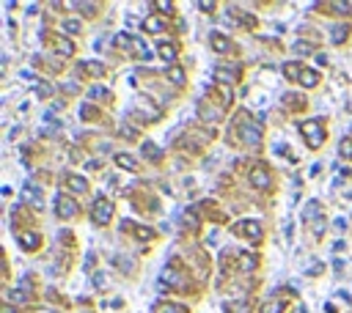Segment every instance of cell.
<instances>
[{"label": "cell", "mask_w": 352, "mask_h": 313, "mask_svg": "<svg viewBox=\"0 0 352 313\" xmlns=\"http://www.w3.org/2000/svg\"><path fill=\"white\" fill-rule=\"evenodd\" d=\"M215 80L220 85H231V83H237V71H228V69H220V66H217V69H215Z\"/></svg>", "instance_id": "cell-16"}, {"label": "cell", "mask_w": 352, "mask_h": 313, "mask_svg": "<svg viewBox=\"0 0 352 313\" xmlns=\"http://www.w3.org/2000/svg\"><path fill=\"white\" fill-rule=\"evenodd\" d=\"M154 313H187V311L182 305H176V302H160L154 308Z\"/></svg>", "instance_id": "cell-19"}, {"label": "cell", "mask_w": 352, "mask_h": 313, "mask_svg": "<svg viewBox=\"0 0 352 313\" xmlns=\"http://www.w3.org/2000/svg\"><path fill=\"white\" fill-rule=\"evenodd\" d=\"M223 311L226 313H251V305H248V302H226Z\"/></svg>", "instance_id": "cell-20"}, {"label": "cell", "mask_w": 352, "mask_h": 313, "mask_svg": "<svg viewBox=\"0 0 352 313\" xmlns=\"http://www.w3.org/2000/svg\"><path fill=\"white\" fill-rule=\"evenodd\" d=\"M251 184L256 189H270V173H267V168H253V171H251Z\"/></svg>", "instance_id": "cell-7"}, {"label": "cell", "mask_w": 352, "mask_h": 313, "mask_svg": "<svg viewBox=\"0 0 352 313\" xmlns=\"http://www.w3.org/2000/svg\"><path fill=\"white\" fill-rule=\"evenodd\" d=\"M347 36H350V25H333L330 28V42L333 44H341Z\"/></svg>", "instance_id": "cell-15"}, {"label": "cell", "mask_w": 352, "mask_h": 313, "mask_svg": "<svg viewBox=\"0 0 352 313\" xmlns=\"http://www.w3.org/2000/svg\"><path fill=\"white\" fill-rule=\"evenodd\" d=\"M319 171H322V165H319V162H316V165H311L308 176H319Z\"/></svg>", "instance_id": "cell-46"}, {"label": "cell", "mask_w": 352, "mask_h": 313, "mask_svg": "<svg viewBox=\"0 0 352 313\" xmlns=\"http://www.w3.org/2000/svg\"><path fill=\"white\" fill-rule=\"evenodd\" d=\"M19 245H22L25 250H36L39 245H42V237H39V234H33V231H28V234H22V237H19Z\"/></svg>", "instance_id": "cell-12"}, {"label": "cell", "mask_w": 352, "mask_h": 313, "mask_svg": "<svg viewBox=\"0 0 352 313\" xmlns=\"http://www.w3.org/2000/svg\"><path fill=\"white\" fill-rule=\"evenodd\" d=\"M74 8H80L83 14H94L96 11V3H83V0H80V3H74Z\"/></svg>", "instance_id": "cell-35"}, {"label": "cell", "mask_w": 352, "mask_h": 313, "mask_svg": "<svg viewBox=\"0 0 352 313\" xmlns=\"http://www.w3.org/2000/svg\"><path fill=\"white\" fill-rule=\"evenodd\" d=\"M64 184L69 189H72L74 195H80V192H88V179H83V176H74V173H66L64 176Z\"/></svg>", "instance_id": "cell-6"}, {"label": "cell", "mask_w": 352, "mask_h": 313, "mask_svg": "<svg viewBox=\"0 0 352 313\" xmlns=\"http://www.w3.org/2000/svg\"><path fill=\"white\" fill-rule=\"evenodd\" d=\"M143 154H146V157H149V160H160V157H162V151H160V148L154 146V143H149V140L143 143Z\"/></svg>", "instance_id": "cell-27"}, {"label": "cell", "mask_w": 352, "mask_h": 313, "mask_svg": "<svg viewBox=\"0 0 352 313\" xmlns=\"http://www.w3.org/2000/svg\"><path fill=\"white\" fill-rule=\"evenodd\" d=\"M0 313H17V311H14V305H11V302H3V308H0Z\"/></svg>", "instance_id": "cell-44"}, {"label": "cell", "mask_w": 352, "mask_h": 313, "mask_svg": "<svg viewBox=\"0 0 352 313\" xmlns=\"http://www.w3.org/2000/svg\"><path fill=\"white\" fill-rule=\"evenodd\" d=\"M80 116H83V119H91V116H94V107H91V105H85L83 110H80Z\"/></svg>", "instance_id": "cell-42"}, {"label": "cell", "mask_w": 352, "mask_h": 313, "mask_svg": "<svg viewBox=\"0 0 352 313\" xmlns=\"http://www.w3.org/2000/svg\"><path fill=\"white\" fill-rule=\"evenodd\" d=\"M77 212H80L77 203H74L69 195H64V192L55 195V214H58V217H74Z\"/></svg>", "instance_id": "cell-4"}, {"label": "cell", "mask_w": 352, "mask_h": 313, "mask_svg": "<svg viewBox=\"0 0 352 313\" xmlns=\"http://www.w3.org/2000/svg\"><path fill=\"white\" fill-rule=\"evenodd\" d=\"M201 119H207V121L220 119V107H201Z\"/></svg>", "instance_id": "cell-31"}, {"label": "cell", "mask_w": 352, "mask_h": 313, "mask_svg": "<svg viewBox=\"0 0 352 313\" xmlns=\"http://www.w3.org/2000/svg\"><path fill=\"white\" fill-rule=\"evenodd\" d=\"M80 30H83V22H80V19H64V33L74 36V33H80Z\"/></svg>", "instance_id": "cell-24"}, {"label": "cell", "mask_w": 352, "mask_h": 313, "mask_svg": "<svg viewBox=\"0 0 352 313\" xmlns=\"http://www.w3.org/2000/svg\"><path fill=\"white\" fill-rule=\"evenodd\" d=\"M237 126H239V135H242V143L256 148L262 143V126L256 121H251L248 116H237Z\"/></svg>", "instance_id": "cell-2"}, {"label": "cell", "mask_w": 352, "mask_h": 313, "mask_svg": "<svg viewBox=\"0 0 352 313\" xmlns=\"http://www.w3.org/2000/svg\"><path fill=\"white\" fill-rule=\"evenodd\" d=\"M294 53L308 55V53H314V44H311V42H294Z\"/></svg>", "instance_id": "cell-33"}, {"label": "cell", "mask_w": 352, "mask_h": 313, "mask_svg": "<svg viewBox=\"0 0 352 313\" xmlns=\"http://www.w3.org/2000/svg\"><path fill=\"white\" fill-rule=\"evenodd\" d=\"M198 8L201 11H215V3H198Z\"/></svg>", "instance_id": "cell-45"}, {"label": "cell", "mask_w": 352, "mask_h": 313, "mask_svg": "<svg viewBox=\"0 0 352 313\" xmlns=\"http://www.w3.org/2000/svg\"><path fill=\"white\" fill-rule=\"evenodd\" d=\"M143 30H146V33H160V30H162V19L146 17V19H143Z\"/></svg>", "instance_id": "cell-22"}, {"label": "cell", "mask_w": 352, "mask_h": 313, "mask_svg": "<svg viewBox=\"0 0 352 313\" xmlns=\"http://www.w3.org/2000/svg\"><path fill=\"white\" fill-rule=\"evenodd\" d=\"M209 47L215 50V53H228V50H231V42H228L226 36L223 33H209Z\"/></svg>", "instance_id": "cell-8"}, {"label": "cell", "mask_w": 352, "mask_h": 313, "mask_svg": "<svg viewBox=\"0 0 352 313\" xmlns=\"http://www.w3.org/2000/svg\"><path fill=\"white\" fill-rule=\"evenodd\" d=\"M330 8H333V11H339V14H350L352 11V3H330Z\"/></svg>", "instance_id": "cell-36"}, {"label": "cell", "mask_w": 352, "mask_h": 313, "mask_svg": "<svg viewBox=\"0 0 352 313\" xmlns=\"http://www.w3.org/2000/svg\"><path fill=\"white\" fill-rule=\"evenodd\" d=\"M283 308H286V302H283V300H267V302H262V313H283Z\"/></svg>", "instance_id": "cell-18"}, {"label": "cell", "mask_w": 352, "mask_h": 313, "mask_svg": "<svg viewBox=\"0 0 352 313\" xmlns=\"http://www.w3.org/2000/svg\"><path fill=\"white\" fill-rule=\"evenodd\" d=\"M165 77L171 80L173 85H185V80H187V77H185V69H179V66H168V69H165Z\"/></svg>", "instance_id": "cell-14"}, {"label": "cell", "mask_w": 352, "mask_h": 313, "mask_svg": "<svg viewBox=\"0 0 352 313\" xmlns=\"http://www.w3.org/2000/svg\"><path fill=\"white\" fill-rule=\"evenodd\" d=\"M316 63H319V66H325V63H328V55H325V53H319V55H316Z\"/></svg>", "instance_id": "cell-48"}, {"label": "cell", "mask_w": 352, "mask_h": 313, "mask_svg": "<svg viewBox=\"0 0 352 313\" xmlns=\"http://www.w3.org/2000/svg\"><path fill=\"white\" fill-rule=\"evenodd\" d=\"M88 99H110V91L102 88V85H94V88H88Z\"/></svg>", "instance_id": "cell-26"}, {"label": "cell", "mask_w": 352, "mask_h": 313, "mask_svg": "<svg viewBox=\"0 0 352 313\" xmlns=\"http://www.w3.org/2000/svg\"><path fill=\"white\" fill-rule=\"evenodd\" d=\"M333 228H336V231H344V228H347V220H344V217H336V220H333Z\"/></svg>", "instance_id": "cell-41"}, {"label": "cell", "mask_w": 352, "mask_h": 313, "mask_svg": "<svg viewBox=\"0 0 352 313\" xmlns=\"http://www.w3.org/2000/svg\"><path fill=\"white\" fill-rule=\"evenodd\" d=\"M25 198H28V201L33 203L36 209H42V198H39V192H36V187H33V184H25Z\"/></svg>", "instance_id": "cell-23"}, {"label": "cell", "mask_w": 352, "mask_h": 313, "mask_svg": "<svg viewBox=\"0 0 352 313\" xmlns=\"http://www.w3.org/2000/svg\"><path fill=\"white\" fill-rule=\"evenodd\" d=\"M303 88H314L316 83H319V71H314V69H303V74H300V80H297Z\"/></svg>", "instance_id": "cell-11"}, {"label": "cell", "mask_w": 352, "mask_h": 313, "mask_svg": "<svg viewBox=\"0 0 352 313\" xmlns=\"http://www.w3.org/2000/svg\"><path fill=\"white\" fill-rule=\"evenodd\" d=\"M132 231L138 234V239H141V242H149V239L154 237V231H151V228H143V225H132Z\"/></svg>", "instance_id": "cell-28"}, {"label": "cell", "mask_w": 352, "mask_h": 313, "mask_svg": "<svg viewBox=\"0 0 352 313\" xmlns=\"http://www.w3.org/2000/svg\"><path fill=\"white\" fill-rule=\"evenodd\" d=\"M160 280H162V286H182V272L173 269V266H165Z\"/></svg>", "instance_id": "cell-9"}, {"label": "cell", "mask_w": 352, "mask_h": 313, "mask_svg": "<svg viewBox=\"0 0 352 313\" xmlns=\"http://www.w3.org/2000/svg\"><path fill=\"white\" fill-rule=\"evenodd\" d=\"M157 53H160L162 61L173 63V61H176V44H171V42H160V44H157Z\"/></svg>", "instance_id": "cell-10"}, {"label": "cell", "mask_w": 352, "mask_h": 313, "mask_svg": "<svg viewBox=\"0 0 352 313\" xmlns=\"http://www.w3.org/2000/svg\"><path fill=\"white\" fill-rule=\"evenodd\" d=\"M339 154L341 157H352V140L350 137H344V140L339 143Z\"/></svg>", "instance_id": "cell-34"}, {"label": "cell", "mask_w": 352, "mask_h": 313, "mask_svg": "<svg viewBox=\"0 0 352 313\" xmlns=\"http://www.w3.org/2000/svg\"><path fill=\"white\" fill-rule=\"evenodd\" d=\"M8 302H11V305H25V302H28V294H25L22 289H14V291H8Z\"/></svg>", "instance_id": "cell-25"}, {"label": "cell", "mask_w": 352, "mask_h": 313, "mask_svg": "<svg viewBox=\"0 0 352 313\" xmlns=\"http://www.w3.org/2000/svg\"><path fill=\"white\" fill-rule=\"evenodd\" d=\"M36 94L42 96V99H44V96H53V85H47V83H44V85H36Z\"/></svg>", "instance_id": "cell-37"}, {"label": "cell", "mask_w": 352, "mask_h": 313, "mask_svg": "<svg viewBox=\"0 0 352 313\" xmlns=\"http://www.w3.org/2000/svg\"><path fill=\"white\" fill-rule=\"evenodd\" d=\"M314 234H316V237H322V234H325V217L314 220Z\"/></svg>", "instance_id": "cell-39"}, {"label": "cell", "mask_w": 352, "mask_h": 313, "mask_svg": "<svg viewBox=\"0 0 352 313\" xmlns=\"http://www.w3.org/2000/svg\"><path fill=\"white\" fill-rule=\"evenodd\" d=\"M94 286H96V289H105V286H108V278H105L102 272H96V275H94Z\"/></svg>", "instance_id": "cell-38"}, {"label": "cell", "mask_w": 352, "mask_h": 313, "mask_svg": "<svg viewBox=\"0 0 352 313\" xmlns=\"http://www.w3.org/2000/svg\"><path fill=\"white\" fill-rule=\"evenodd\" d=\"M121 135H124V137H135L138 132H135V129H127V126H121Z\"/></svg>", "instance_id": "cell-47"}, {"label": "cell", "mask_w": 352, "mask_h": 313, "mask_svg": "<svg viewBox=\"0 0 352 313\" xmlns=\"http://www.w3.org/2000/svg\"><path fill=\"white\" fill-rule=\"evenodd\" d=\"M319 212H322L319 201H308V203H305V209H303V217H305V220H319V217H322Z\"/></svg>", "instance_id": "cell-17"}, {"label": "cell", "mask_w": 352, "mask_h": 313, "mask_svg": "<svg viewBox=\"0 0 352 313\" xmlns=\"http://www.w3.org/2000/svg\"><path fill=\"white\" fill-rule=\"evenodd\" d=\"M325 311H328V313H336V305H333V302H325Z\"/></svg>", "instance_id": "cell-49"}, {"label": "cell", "mask_w": 352, "mask_h": 313, "mask_svg": "<svg viewBox=\"0 0 352 313\" xmlns=\"http://www.w3.org/2000/svg\"><path fill=\"white\" fill-rule=\"evenodd\" d=\"M234 231H237L239 237H248L251 242L262 239V223H259V220H242V223L234 225Z\"/></svg>", "instance_id": "cell-5"}, {"label": "cell", "mask_w": 352, "mask_h": 313, "mask_svg": "<svg viewBox=\"0 0 352 313\" xmlns=\"http://www.w3.org/2000/svg\"><path fill=\"white\" fill-rule=\"evenodd\" d=\"M83 269H85V272H88V269H94V255H91V253H88V258L83 261Z\"/></svg>", "instance_id": "cell-43"}, {"label": "cell", "mask_w": 352, "mask_h": 313, "mask_svg": "<svg viewBox=\"0 0 352 313\" xmlns=\"http://www.w3.org/2000/svg\"><path fill=\"white\" fill-rule=\"evenodd\" d=\"M300 135H303V140L308 143V148H322V143H325L322 121H316V119L303 121V124H300Z\"/></svg>", "instance_id": "cell-1"}, {"label": "cell", "mask_w": 352, "mask_h": 313, "mask_svg": "<svg viewBox=\"0 0 352 313\" xmlns=\"http://www.w3.org/2000/svg\"><path fill=\"white\" fill-rule=\"evenodd\" d=\"M154 6L160 8L162 14H173V6H171V3H165V0H160V3H154Z\"/></svg>", "instance_id": "cell-40"}, {"label": "cell", "mask_w": 352, "mask_h": 313, "mask_svg": "<svg viewBox=\"0 0 352 313\" xmlns=\"http://www.w3.org/2000/svg\"><path fill=\"white\" fill-rule=\"evenodd\" d=\"M53 50L58 55H72L74 53V44L69 42V39H64V36H61V39H53Z\"/></svg>", "instance_id": "cell-13"}, {"label": "cell", "mask_w": 352, "mask_h": 313, "mask_svg": "<svg viewBox=\"0 0 352 313\" xmlns=\"http://www.w3.org/2000/svg\"><path fill=\"white\" fill-rule=\"evenodd\" d=\"M116 165L124 168V171H135V157H130V154H116Z\"/></svg>", "instance_id": "cell-21"}, {"label": "cell", "mask_w": 352, "mask_h": 313, "mask_svg": "<svg viewBox=\"0 0 352 313\" xmlns=\"http://www.w3.org/2000/svg\"><path fill=\"white\" fill-rule=\"evenodd\" d=\"M283 74H286V77H292V80H300L303 69H300V63H286V66H283Z\"/></svg>", "instance_id": "cell-30"}, {"label": "cell", "mask_w": 352, "mask_h": 313, "mask_svg": "<svg viewBox=\"0 0 352 313\" xmlns=\"http://www.w3.org/2000/svg\"><path fill=\"white\" fill-rule=\"evenodd\" d=\"M80 69H83V71H91V74H105V66H102V63H91V61L80 63Z\"/></svg>", "instance_id": "cell-32"}, {"label": "cell", "mask_w": 352, "mask_h": 313, "mask_svg": "<svg viewBox=\"0 0 352 313\" xmlns=\"http://www.w3.org/2000/svg\"><path fill=\"white\" fill-rule=\"evenodd\" d=\"M91 220H94L96 225H108L110 220H113V203H110L105 195H99L94 201V206H91Z\"/></svg>", "instance_id": "cell-3"}, {"label": "cell", "mask_w": 352, "mask_h": 313, "mask_svg": "<svg viewBox=\"0 0 352 313\" xmlns=\"http://www.w3.org/2000/svg\"><path fill=\"white\" fill-rule=\"evenodd\" d=\"M239 269H245V272H251V269H256V258L253 255H239Z\"/></svg>", "instance_id": "cell-29"}]
</instances>
